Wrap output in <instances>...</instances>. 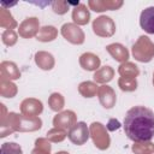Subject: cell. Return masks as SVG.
<instances>
[{"label":"cell","mask_w":154,"mask_h":154,"mask_svg":"<svg viewBox=\"0 0 154 154\" xmlns=\"http://www.w3.org/2000/svg\"><path fill=\"white\" fill-rule=\"evenodd\" d=\"M124 131L131 141H150L154 137V112L144 106L131 107L124 118Z\"/></svg>","instance_id":"cell-1"},{"label":"cell","mask_w":154,"mask_h":154,"mask_svg":"<svg viewBox=\"0 0 154 154\" xmlns=\"http://www.w3.org/2000/svg\"><path fill=\"white\" fill-rule=\"evenodd\" d=\"M140 25L146 32L154 34V6L147 7L141 12Z\"/></svg>","instance_id":"cell-2"}]
</instances>
